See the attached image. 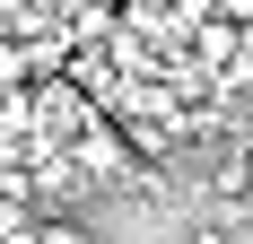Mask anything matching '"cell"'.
<instances>
[{"instance_id": "obj_1", "label": "cell", "mask_w": 253, "mask_h": 244, "mask_svg": "<svg viewBox=\"0 0 253 244\" xmlns=\"http://www.w3.org/2000/svg\"><path fill=\"white\" fill-rule=\"evenodd\" d=\"M201 9H210L218 26H236V35H253V0H201Z\"/></svg>"}, {"instance_id": "obj_2", "label": "cell", "mask_w": 253, "mask_h": 244, "mask_svg": "<svg viewBox=\"0 0 253 244\" xmlns=\"http://www.w3.org/2000/svg\"><path fill=\"white\" fill-rule=\"evenodd\" d=\"M175 244H245V236H236V227H218V218H192Z\"/></svg>"}]
</instances>
